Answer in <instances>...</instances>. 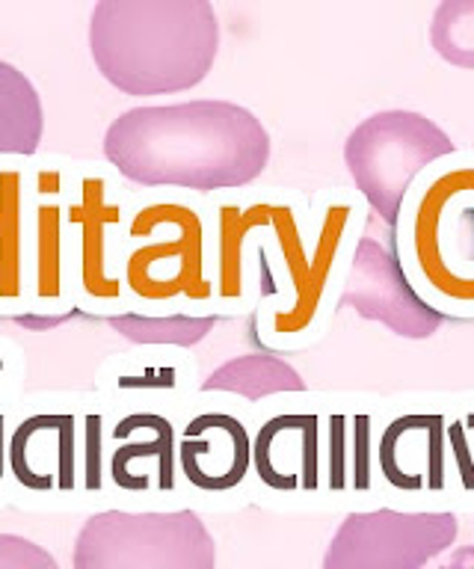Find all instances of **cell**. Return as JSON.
<instances>
[{
  "instance_id": "obj_16",
  "label": "cell",
  "mask_w": 474,
  "mask_h": 569,
  "mask_svg": "<svg viewBox=\"0 0 474 569\" xmlns=\"http://www.w3.org/2000/svg\"><path fill=\"white\" fill-rule=\"evenodd\" d=\"M276 202H216L214 208V311H241L246 291V243L255 231L273 229Z\"/></svg>"
},
{
  "instance_id": "obj_1",
  "label": "cell",
  "mask_w": 474,
  "mask_h": 569,
  "mask_svg": "<svg viewBox=\"0 0 474 569\" xmlns=\"http://www.w3.org/2000/svg\"><path fill=\"white\" fill-rule=\"evenodd\" d=\"M104 160L145 190L225 193L264 176L273 140L250 107L225 98L143 104L104 131Z\"/></svg>"
},
{
  "instance_id": "obj_5",
  "label": "cell",
  "mask_w": 474,
  "mask_h": 569,
  "mask_svg": "<svg viewBox=\"0 0 474 569\" xmlns=\"http://www.w3.org/2000/svg\"><path fill=\"white\" fill-rule=\"evenodd\" d=\"M122 284L140 315L214 309V234L205 211L181 196L137 204L122 247Z\"/></svg>"
},
{
  "instance_id": "obj_13",
  "label": "cell",
  "mask_w": 474,
  "mask_h": 569,
  "mask_svg": "<svg viewBox=\"0 0 474 569\" xmlns=\"http://www.w3.org/2000/svg\"><path fill=\"white\" fill-rule=\"evenodd\" d=\"M181 475L202 492L241 487L252 469V436L238 416L202 412L190 418L179 442Z\"/></svg>"
},
{
  "instance_id": "obj_25",
  "label": "cell",
  "mask_w": 474,
  "mask_h": 569,
  "mask_svg": "<svg viewBox=\"0 0 474 569\" xmlns=\"http://www.w3.org/2000/svg\"><path fill=\"white\" fill-rule=\"evenodd\" d=\"M0 569H60V563L39 542L19 533H0Z\"/></svg>"
},
{
  "instance_id": "obj_12",
  "label": "cell",
  "mask_w": 474,
  "mask_h": 569,
  "mask_svg": "<svg viewBox=\"0 0 474 569\" xmlns=\"http://www.w3.org/2000/svg\"><path fill=\"white\" fill-rule=\"evenodd\" d=\"M252 471L264 487L279 492H312L321 487V418L312 412L268 418L252 439Z\"/></svg>"
},
{
  "instance_id": "obj_17",
  "label": "cell",
  "mask_w": 474,
  "mask_h": 569,
  "mask_svg": "<svg viewBox=\"0 0 474 569\" xmlns=\"http://www.w3.org/2000/svg\"><path fill=\"white\" fill-rule=\"evenodd\" d=\"M30 302V178L21 167H0V311Z\"/></svg>"
},
{
  "instance_id": "obj_8",
  "label": "cell",
  "mask_w": 474,
  "mask_h": 569,
  "mask_svg": "<svg viewBox=\"0 0 474 569\" xmlns=\"http://www.w3.org/2000/svg\"><path fill=\"white\" fill-rule=\"evenodd\" d=\"M74 569H216V542L196 510H101L74 540Z\"/></svg>"
},
{
  "instance_id": "obj_15",
  "label": "cell",
  "mask_w": 474,
  "mask_h": 569,
  "mask_svg": "<svg viewBox=\"0 0 474 569\" xmlns=\"http://www.w3.org/2000/svg\"><path fill=\"white\" fill-rule=\"evenodd\" d=\"M7 462L24 489H33V492L74 489V478H78L74 416L24 418L7 445Z\"/></svg>"
},
{
  "instance_id": "obj_24",
  "label": "cell",
  "mask_w": 474,
  "mask_h": 569,
  "mask_svg": "<svg viewBox=\"0 0 474 569\" xmlns=\"http://www.w3.org/2000/svg\"><path fill=\"white\" fill-rule=\"evenodd\" d=\"M447 451L456 466V480L465 492H474V412L451 418L445 427Z\"/></svg>"
},
{
  "instance_id": "obj_27",
  "label": "cell",
  "mask_w": 474,
  "mask_h": 569,
  "mask_svg": "<svg viewBox=\"0 0 474 569\" xmlns=\"http://www.w3.org/2000/svg\"><path fill=\"white\" fill-rule=\"evenodd\" d=\"M430 569H474V542L445 551V558L436 560Z\"/></svg>"
},
{
  "instance_id": "obj_7",
  "label": "cell",
  "mask_w": 474,
  "mask_h": 569,
  "mask_svg": "<svg viewBox=\"0 0 474 569\" xmlns=\"http://www.w3.org/2000/svg\"><path fill=\"white\" fill-rule=\"evenodd\" d=\"M131 211L104 169L87 167L65 187V247L72 297L92 315L117 318L131 309L122 284V247Z\"/></svg>"
},
{
  "instance_id": "obj_23",
  "label": "cell",
  "mask_w": 474,
  "mask_h": 569,
  "mask_svg": "<svg viewBox=\"0 0 474 569\" xmlns=\"http://www.w3.org/2000/svg\"><path fill=\"white\" fill-rule=\"evenodd\" d=\"M430 48L454 69L474 71V0H442L430 18Z\"/></svg>"
},
{
  "instance_id": "obj_11",
  "label": "cell",
  "mask_w": 474,
  "mask_h": 569,
  "mask_svg": "<svg viewBox=\"0 0 474 569\" xmlns=\"http://www.w3.org/2000/svg\"><path fill=\"white\" fill-rule=\"evenodd\" d=\"M65 187L57 167H42L30 181V302L28 311L60 315L72 297L65 247Z\"/></svg>"
},
{
  "instance_id": "obj_3",
  "label": "cell",
  "mask_w": 474,
  "mask_h": 569,
  "mask_svg": "<svg viewBox=\"0 0 474 569\" xmlns=\"http://www.w3.org/2000/svg\"><path fill=\"white\" fill-rule=\"evenodd\" d=\"M362 222V208L347 193L326 196L312 222H303L294 202H276L270 231L288 297L261 311V338L270 347L300 350L326 332L332 311L341 306Z\"/></svg>"
},
{
  "instance_id": "obj_2",
  "label": "cell",
  "mask_w": 474,
  "mask_h": 569,
  "mask_svg": "<svg viewBox=\"0 0 474 569\" xmlns=\"http://www.w3.org/2000/svg\"><path fill=\"white\" fill-rule=\"evenodd\" d=\"M211 0H99L90 16V53L122 96H175L199 87L220 53Z\"/></svg>"
},
{
  "instance_id": "obj_20",
  "label": "cell",
  "mask_w": 474,
  "mask_h": 569,
  "mask_svg": "<svg viewBox=\"0 0 474 569\" xmlns=\"http://www.w3.org/2000/svg\"><path fill=\"white\" fill-rule=\"evenodd\" d=\"M205 391H229L246 400H261L282 391H305L309 382L294 365L270 353H246L229 359L205 382Z\"/></svg>"
},
{
  "instance_id": "obj_26",
  "label": "cell",
  "mask_w": 474,
  "mask_h": 569,
  "mask_svg": "<svg viewBox=\"0 0 474 569\" xmlns=\"http://www.w3.org/2000/svg\"><path fill=\"white\" fill-rule=\"evenodd\" d=\"M101 418H87V489L101 487Z\"/></svg>"
},
{
  "instance_id": "obj_18",
  "label": "cell",
  "mask_w": 474,
  "mask_h": 569,
  "mask_svg": "<svg viewBox=\"0 0 474 569\" xmlns=\"http://www.w3.org/2000/svg\"><path fill=\"white\" fill-rule=\"evenodd\" d=\"M117 451L110 453V478L119 489H131L134 462H158V489L175 487V462H179V439L175 427L158 412H131L113 427Z\"/></svg>"
},
{
  "instance_id": "obj_19",
  "label": "cell",
  "mask_w": 474,
  "mask_h": 569,
  "mask_svg": "<svg viewBox=\"0 0 474 569\" xmlns=\"http://www.w3.org/2000/svg\"><path fill=\"white\" fill-rule=\"evenodd\" d=\"M46 133V107L33 80L0 60V158H33Z\"/></svg>"
},
{
  "instance_id": "obj_6",
  "label": "cell",
  "mask_w": 474,
  "mask_h": 569,
  "mask_svg": "<svg viewBox=\"0 0 474 569\" xmlns=\"http://www.w3.org/2000/svg\"><path fill=\"white\" fill-rule=\"evenodd\" d=\"M451 154H456L451 133L418 110L365 116L344 140V167L356 193L392 229L412 187Z\"/></svg>"
},
{
  "instance_id": "obj_21",
  "label": "cell",
  "mask_w": 474,
  "mask_h": 569,
  "mask_svg": "<svg viewBox=\"0 0 474 569\" xmlns=\"http://www.w3.org/2000/svg\"><path fill=\"white\" fill-rule=\"evenodd\" d=\"M323 460L332 489L371 487V416H332Z\"/></svg>"
},
{
  "instance_id": "obj_9",
  "label": "cell",
  "mask_w": 474,
  "mask_h": 569,
  "mask_svg": "<svg viewBox=\"0 0 474 569\" xmlns=\"http://www.w3.org/2000/svg\"><path fill=\"white\" fill-rule=\"evenodd\" d=\"M460 537V519L447 510H365L347 513L332 533L323 569H427Z\"/></svg>"
},
{
  "instance_id": "obj_14",
  "label": "cell",
  "mask_w": 474,
  "mask_h": 569,
  "mask_svg": "<svg viewBox=\"0 0 474 569\" xmlns=\"http://www.w3.org/2000/svg\"><path fill=\"white\" fill-rule=\"evenodd\" d=\"M447 418L438 412H410L392 418L376 442V466L389 487L401 492L445 489Z\"/></svg>"
},
{
  "instance_id": "obj_4",
  "label": "cell",
  "mask_w": 474,
  "mask_h": 569,
  "mask_svg": "<svg viewBox=\"0 0 474 569\" xmlns=\"http://www.w3.org/2000/svg\"><path fill=\"white\" fill-rule=\"evenodd\" d=\"M394 252L442 318H474V151L421 176L394 226Z\"/></svg>"
},
{
  "instance_id": "obj_22",
  "label": "cell",
  "mask_w": 474,
  "mask_h": 569,
  "mask_svg": "<svg viewBox=\"0 0 474 569\" xmlns=\"http://www.w3.org/2000/svg\"><path fill=\"white\" fill-rule=\"evenodd\" d=\"M216 315H140V311H122L110 318V327L119 336L137 345H199L214 329Z\"/></svg>"
},
{
  "instance_id": "obj_10",
  "label": "cell",
  "mask_w": 474,
  "mask_h": 569,
  "mask_svg": "<svg viewBox=\"0 0 474 569\" xmlns=\"http://www.w3.org/2000/svg\"><path fill=\"white\" fill-rule=\"evenodd\" d=\"M341 306H350L359 318L383 323L389 332L410 341L436 336L445 323V318L412 288L397 252L367 231H362L350 261Z\"/></svg>"
}]
</instances>
